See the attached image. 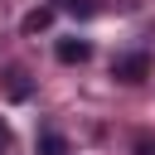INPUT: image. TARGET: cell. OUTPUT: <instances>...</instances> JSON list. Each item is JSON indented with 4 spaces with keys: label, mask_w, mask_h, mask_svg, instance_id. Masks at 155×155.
Instances as JSON below:
<instances>
[{
    "label": "cell",
    "mask_w": 155,
    "mask_h": 155,
    "mask_svg": "<svg viewBox=\"0 0 155 155\" xmlns=\"http://www.w3.org/2000/svg\"><path fill=\"white\" fill-rule=\"evenodd\" d=\"M53 53H58V63H87L92 58V44L87 39H58Z\"/></svg>",
    "instance_id": "2"
},
{
    "label": "cell",
    "mask_w": 155,
    "mask_h": 155,
    "mask_svg": "<svg viewBox=\"0 0 155 155\" xmlns=\"http://www.w3.org/2000/svg\"><path fill=\"white\" fill-rule=\"evenodd\" d=\"M48 24H53V10H48V5H39V10L24 15V34H39V29H48Z\"/></svg>",
    "instance_id": "4"
},
{
    "label": "cell",
    "mask_w": 155,
    "mask_h": 155,
    "mask_svg": "<svg viewBox=\"0 0 155 155\" xmlns=\"http://www.w3.org/2000/svg\"><path fill=\"white\" fill-rule=\"evenodd\" d=\"M58 5H63V10H68V15H82V19H87V15H92V10H97V5H92V0H58Z\"/></svg>",
    "instance_id": "6"
},
{
    "label": "cell",
    "mask_w": 155,
    "mask_h": 155,
    "mask_svg": "<svg viewBox=\"0 0 155 155\" xmlns=\"http://www.w3.org/2000/svg\"><path fill=\"white\" fill-rule=\"evenodd\" d=\"M136 155H155V140H150V136H140V140H136Z\"/></svg>",
    "instance_id": "8"
},
{
    "label": "cell",
    "mask_w": 155,
    "mask_h": 155,
    "mask_svg": "<svg viewBox=\"0 0 155 155\" xmlns=\"http://www.w3.org/2000/svg\"><path fill=\"white\" fill-rule=\"evenodd\" d=\"M111 78H121V82H145V78H150V53H121V58H111Z\"/></svg>",
    "instance_id": "1"
},
{
    "label": "cell",
    "mask_w": 155,
    "mask_h": 155,
    "mask_svg": "<svg viewBox=\"0 0 155 155\" xmlns=\"http://www.w3.org/2000/svg\"><path fill=\"white\" fill-rule=\"evenodd\" d=\"M39 150H44V155H63V136H58V131H44V136H39Z\"/></svg>",
    "instance_id": "5"
},
{
    "label": "cell",
    "mask_w": 155,
    "mask_h": 155,
    "mask_svg": "<svg viewBox=\"0 0 155 155\" xmlns=\"http://www.w3.org/2000/svg\"><path fill=\"white\" fill-rule=\"evenodd\" d=\"M0 155H15V131L5 126V116H0Z\"/></svg>",
    "instance_id": "7"
},
{
    "label": "cell",
    "mask_w": 155,
    "mask_h": 155,
    "mask_svg": "<svg viewBox=\"0 0 155 155\" xmlns=\"http://www.w3.org/2000/svg\"><path fill=\"white\" fill-rule=\"evenodd\" d=\"M5 92H10V102H24V97H29V82H24V68H5Z\"/></svg>",
    "instance_id": "3"
}]
</instances>
